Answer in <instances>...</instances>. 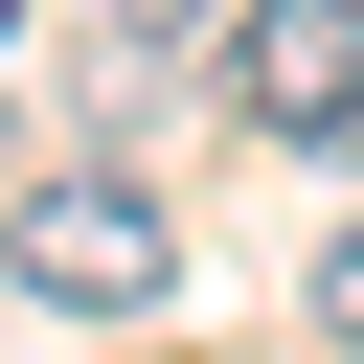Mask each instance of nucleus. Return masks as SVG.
I'll use <instances>...</instances> for the list:
<instances>
[{
	"label": "nucleus",
	"mask_w": 364,
	"mask_h": 364,
	"mask_svg": "<svg viewBox=\"0 0 364 364\" xmlns=\"http://www.w3.org/2000/svg\"><path fill=\"white\" fill-rule=\"evenodd\" d=\"M0 250H23V296H46V318H136V296H159V273H182V228H159V205H136V182H114V159H91V182H68V159H46V182H23V228H0Z\"/></svg>",
	"instance_id": "1"
},
{
	"label": "nucleus",
	"mask_w": 364,
	"mask_h": 364,
	"mask_svg": "<svg viewBox=\"0 0 364 364\" xmlns=\"http://www.w3.org/2000/svg\"><path fill=\"white\" fill-rule=\"evenodd\" d=\"M136 23H159V46H182V23H228V0H136Z\"/></svg>",
	"instance_id": "4"
},
{
	"label": "nucleus",
	"mask_w": 364,
	"mask_h": 364,
	"mask_svg": "<svg viewBox=\"0 0 364 364\" xmlns=\"http://www.w3.org/2000/svg\"><path fill=\"white\" fill-rule=\"evenodd\" d=\"M318 318H341V341H364V228H341V250H318Z\"/></svg>",
	"instance_id": "3"
},
{
	"label": "nucleus",
	"mask_w": 364,
	"mask_h": 364,
	"mask_svg": "<svg viewBox=\"0 0 364 364\" xmlns=\"http://www.w3.org/2000/svg\"><path fill=\"white\" fill-rule=\"evenodd\" d=\"M0 46H23V0H0Z\"/></svg>",
	"instance_id": "5"
},
{
	"label": "nucleus",
	"mask_w": 364,
	"mask_h": 364,
	"mask_svg": "<svg viewBox=\"0 0 364 364\" xmlns=\"http://www.w3.org/2000/svg\"><path fill=\"white\" fill-rule=\"evenodd\" d=\"M205 46H228V114L250 136H318V159L364 136V0H228Z\"/></svg>",
	"instance_id": "2"
}]
</instances>
